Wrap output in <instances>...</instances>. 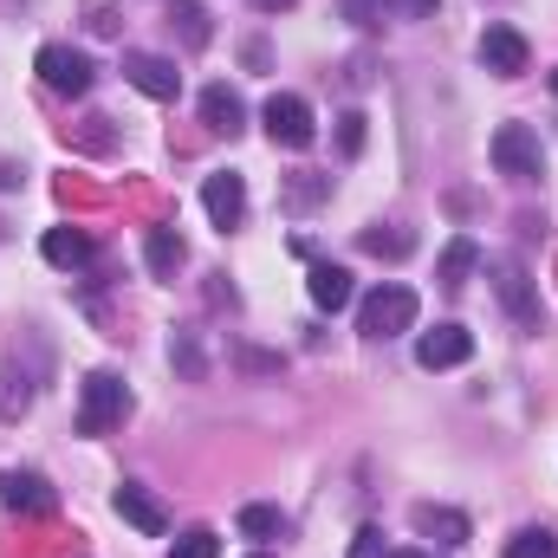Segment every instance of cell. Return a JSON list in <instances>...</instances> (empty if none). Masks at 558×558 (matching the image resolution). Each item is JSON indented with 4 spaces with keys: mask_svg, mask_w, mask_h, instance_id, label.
I'll return each mask as SVG.
<instances>
[{
    "mask_svg": "<svg viewBox=\"0 0 558 558\" xmlns=\"http://www.w3.org/2000/svg\"><path fill=\"white\" fill-rule=\"evenodd\" d=\"M131 416V390L118 371H92L78 390V435H111L118 422Z\"/></svg>",
    "mask_w": 558,
    "mask_h": 558,
    "instance_id": "1",
    "label": "cell"
},
{
    "mask_svg": "<svg viewBox=\"0 0 558 558\" xmlns=\"http://www.w3.org/2000/svg\"><path fill=\"white\" fill-rule=\"evenodd\" d=\"M338 149H344V156L364 149V111H344V118H338Z\"/></svg>",
    "mask_w": 558,
    "mask_h": 558,
    "instance_id": "26",
    "label": "cell"
},
{
    "mask_svg": "<svg viewBox=\"0 0 558 558\" xmlns=\"http://www.w3.org/2000/svg\"><path fill=\"white\" fill-rule=\"evenodd\" d=\"M325 189H331V175H292V182H286V202H292V208H312Z\"/></svg>",
    "mask_w": 558,
    "mask_h": 558,
    "instance_id": "25",
    "label": "cell"
},
{
    "mask_svg": "<svg viewBox=\"0 0 558 558\" xmlns=\"http://www.w3.org/2000/svg\"><path fill=\"white\" fill-rule=\"evenodd\" d=\"M254 7H267V13H286V7H292V0H254Z\"/></svg>",
    "mask_w": 558,
    "mask_h": 558,
    "instance_id": "29",
    "label": "cell"
},
{
    "mask_svg": "<svg viewBox=\"0 0 558 558\" xmlns=\"http://www.w3.org/2000/svg\"><path fill=\"white\" fill-rule=\"evenodd\" d=\"M111 507H118L137 533H149V539H162V533H169V513L156 507V494H149V487H137V481H124V487L111 494Z\"/></svg>",
    "mask_w": 558,
    "mask_h": 558,
    "instance_id": "12",
    "label": "cell"
},
{
    "mask_svg": "<svg viewBox=\"0 0 558 558\" xmlns=\"http://www.w3.org/2000/svg\"><path fill=\"white\" fill-rule=\"evenodd\" d=\"M169 364H175L189 384H202V377H208V364H202V344H195L189 331H175V338H169Z\"/></svg>",
    "mask_w": 558,
    "mask_h": 558,
    "instance_id": "21",
    "label": "cell"
},
{
    "mask_svg": "<svg viewBox=\"0 0 558 558\" xmlns=\"http://www.w3.org/2000/svg\"><path fill=\"white\" fill-rule=\"evenodd\" d=\"M344 558H390V546H384V533H377V526H364V533L351 539V553H344Z\"/></svg>",
    "mask_w": 558,
    "mask_h": 558,
    "instance_id": "28",
    "label": "cell"
},
{
    "mask_svg": "<svg viewBox=\"0 0 558 558\" xmlns=\"http://www.w3.org/2000/svg\"><path fill=\"white\" fill-rule=\"evenodd\" d=\"M410 520H416V533L441 539V546H468V533H474V526H468V513H454V507H428V500H422Z\"/></svg>",
    "mask_w": 558,
    "mask_h": 558,
    "instance_id": "16",
    "label": "cell"
},
{
    "mask_svg": "<svg viewBox=\"0 0 558 558\" xmlns=\"http://www.w3.org/2000/svg\"><path fill=\"white\" fill-rule=\"evenodd\" d=\"M487 156H494V169H500V175H513V182H539V175H546L539 131H526V124H500L494 143H487Z\"/></svg>",
    "mask_w": 558,
    "mask_h": 558,
    "instance_id": "3",
    "label": "cell"
},
{
    "mask_svg": "<svg viewBox=\"0 0 558 558\" xmlns=\"http://www.w3.org/2000/svg\"><path fill=\"white\" fill-rule=\"evenodd\" d=\"M169 558H221V539H215L208 526H195V533H182V539H175V553H169Z\"/></svg>",
    "mask_w": 558,
    "mask_h": 558,
    "instance_id": "24",
    "label": "cell"
},
{
    "mask_svg": "<svg viewBox=\"0 0 558 558\" xmlns=\"http://www.w3.org/2000/svg\"><path fill=\"white\" fill-rule=\"evenodd\" d=\"M305 292H312L318 312H344V305H351V274L331 267V260H318V267L305 274Z\"/></svg>",
    "mask_w": 558,
    "mask_h": 558,
    "instance_id": "15",
    "label": "cell"
},
{
    "mask_svg": "<svg viewBox=\"0 0 558 558\" xmlns=\"http://www.w3.org/2000/svg\"><path fill=\"white\" fill-rule=\"evenodd\" d=\"M553 98H558V72H553Z\"/></svg>",
    "mask_w": 558,
    "mask_h": 558,
    "instance_id": "31",
    "label": "cell"
},
{
    "mask_svg": "<svg viewBox=\"0 0 558 558\" xmlns=\"http://www.w3.org/2000/svg\"><path fill=\"white\" fill-rule=\"evenodd\" d=\"M507 558H558V533H546V526H526V533H513Z\"/></svg>",
    "mask_w": 558,
    "mask_h": 558,
    "instance_id": "23",
    "label": "cell"
},
{
    "mask_svg": "<svg viewBox=\"0 0 558 558\" xmlns=\"http://www.w3.org/2000/svg\"><path fill=\"white\" fill-rule=\"evenodd\" d=\"M0 500H7L13 513H52V507H59V494L46 487V474H20V468L0 474Z\"/></svg>",
    "mask_w": 558,
    "mask_h": 558,
    "instance_id": "11",
    "label": "cell"
},
{
    "mask_svg": "<svg viewBox=\"0 0 558 558\" xmlns=\"http://www.w3.org/2000/svg\"><path fill=\"white\" fill-rule=\"evenodd\" d=\"M435 7H441V0H344V13L364 20V26H377V20H390V13H397V20H428Z\"/></svg>",
    "mask_w": 558,
    "mask_h": 558,
    "instance_id": "17",
    "label": "cell"
},
{
    "mask_svg": "<svg viewBox=\"0 0 558 558\" xmlns=\"http://www.w3.org/2000/svg\"><path fill=\"white\" fill-rule=\"evenodd\" d=\"M474 267H481V247H474V241L461 234V241H448V254H441V267H435V279H441V286L454 292V286H468V274H474Z\"/></svg>",
    "mask_w": 558,
    "mask_h": 558,
    "instance_id": "19",
    "label": "cell"
},
{
    "mask_svg": "<svg viewBox=\"0 0 558 558\" xmlns=\"http://www.w3.org/2000/svg\"><path fill=\"white\" fill-rule=\"evenodd\" d=\"M254 558H267V553H254Z\"/></svg>",
    "mask_w": 558,
    "mask_h": 558,
    "instance_id": "32",
    "label": "cell"
},
{
    "mask_svg": "<svg viewBox=\"0 0 558 558\" xmlns=\"http://www.w3.org/2000/svg\"><path fill=\"white\" fill-rule=\"evenodd\" d=\"M202 124H208L215 137H241V131H247V105H241V92L208 85V92H202Z\"/></svg>",
    "mask_w": 558,
    "mask_h": 558,
    "instance_id": "13",
    "label": "cell"
},
{
    "mask_svg": "<svg viewBox=\"0 0 558 558\" xmlns=\"http://www.w3.org/2000/svg\"><path fill=\"white\" fill-rule=\"evenodd\" d=\"M260 124H267V137L279 149H312V137H318V118H312V105L299 92H274L267 111H260Z\"/></svg>",
    "mask_w": 558,
    "mask_h": 558,
    "instance_id": "4",
    "label": "cell"
},
{
    "mask_svg": "<svg viewBox=\"0 0 558 558\" xmlns=\"http://www.w3.org/2000/svg\"><path fill=\"white\" fill-rule=\"evenodd\" d=\"M390 558H428V553H390Z\"/></svg>",
    "mask_w": 558,
    "mask_h": 558,
    "instance_id": "30",
    "label": "cell"
},
{
    "mask_svg": "<svg viewBox=\"0 0 558 558\" xmlns=\"http://www.w3.org/2000/svg\"><path fill=\"white\" fill-rule=\"evenodd\" d=\"M124 78L137 85L143 98H156V105H169V98L182 92V72H175V59H162V52H124Z\"/></svg>",
    "mask_w": 558,
    "mask_h": 558,
    "instance_id": "9",
    "label": "cell"
},
{
    "mask_svg": "<svg viewBox=\"0 0 558 558\" xmlns=\"http://www.w3.org/2000/svg\"><path fill=\"white\" fill-rule=\"evenodd\" d=\"M468 357H474V331H468V325H435V331L416 338L422 371H454V364H468Z\"/></svg>",
    "mask_w": 558,
    "mask_h": 558,
    "instance_id": "8",
    "label": "cell"
},
{
    "mask_svg": "<svg viewBox=\"0 0 558 558\" xmlns=\"http://www.w3.org/2000/svg\"><path fill=\"white\" fill-rule=\"evenodd\" d=\"M169 26L182 33V46H208V7L202 0H169Z\"/></svg>",
    "mask_w": 558,
    "mask_h": 558,
    "instance_id": "20",
    "label": "cell"
},
{
    "mask_svg": "<svg viewBox=\"0 0 558 558\" xmlns=\"http://www.w3.org/2000/svg\"><path fill=\"white\" fill-rule=\"evenodd\" d=\"M143 260H149V274H156V279H175V267L189 260V247H182V234H175V228H149Z\"/></svg>",
    "mask_w": 558,
    "mask_h": 558,
    "instance_id": "18",
    "label": "cell"
},
{
    "mask_svg": "<svg viewBox=\"0 0 558 558\" xmlns=\"http://www.w3.org/2000/svg\"><path fill=\"white\" fill-rule=\"evenodd\" d=\"M526 59H533V52H526V39H520L513 26H487V33H481V65H487L494 78H520Z\"/></svg>",
    "mask_w": 558,
    "mask_h": 558,
    "instance_id": "10",
    "label": "cell"
},
{
    "mask_svg": "<svg viewBox=\"0 0 558 558\" xmlns=\"http://www.w3.org/2000/svg\"><path fill=\"white\" fill-rule=\"evenodd\" d=\"M39 254H46L52 267H85V260L98 254V241H92L85 228H46V241H39Z\"/></svg>",
    "mask_w": 558,
    "mask_h": 558,
    "instance_id": "14",
    "label": "cell"
},
{
    "mask_svg": "<svg viewBox=\"0 0 558 558\" xmlns=\"http://www.w3.org/2000/svg\"><path fill=\"white\" fill-rule=\"evenodd\" d=\"M202 208H208V221L228 234V228H241V215H247V182H241V169H215L208 182H202Z\"/></svg>",
    "mask_w": 558,
    "mask_h": 558,
    "instance_id": "7",
    "label": "cell"
},
{
    "mask_svg": "<svg viewBox=\"0 0 558 558\" xmlns=\"http://www.w3.org/2000/svg\"><path fill=\"white\" fill-rule=\"evenodd\" d=\"M364 254H410V234H357Z\"/></svg>",
    "mask_w": 558,
    "mask_h": 558,
    "instance_id": "27",
    "label": "cell"
},
{
    "mask_svg": "<svg viewBox=\"0 0 558 558\" xmlns=\"http://www.w3.org/2000/svg\"><path fill=\"white\" fill-rule=\"evenodd\" d=\"M487 274H494V292H500V305L513 312V325H539V292H533V274H526V260H513V254H500V260H487Z\"/></svg>",
    "mask_w": 558,
    "mask_h": 558,
    "instance_id": "6",
    "label": "cell"
},
{
    "mask_svg": "<svg viewBox=\"0 0 558 558\" xmlns=\"http://www.w3.org/2000/svg\"><path fill=\"white\" fill-rule=\"evenodd\" d=\"M241 533H247V539H279L286 520H279V507H260V500H254V507H241Z\"/></svg>",
    "mask_w": 558,
    "mask_h": 558,
    "instance_id": "22",
    "label": "cell"
},
{
    "mask_svg": "<svg viewBox=\"0 0 558 558\" xmlns=\"http://www.w3.org/2000/svg\"><path fill=\"white\" fill-rule=\"evenodd\" d=\"M410 325H416V292L397 286V279H384V286L357 305V331H364V338H397V331H410Z\"/></svg>",
    "mask_w": 558,
    "mask_h": 558,
    "instance_id": "2",
    "label": "cell"
},
{
    "mask_svg": "<svg viewBox=\"0 0 558 558\" xmlns=\"http://www.w3.org/2000/svg\"><path fill=\"white\" fill-rule=\"evenodd\" d=\"M33 72H39V85L46 92H59V98H85L92 92V59L85 52H72V46H39V59H33Z\"/></svg>",
    "mask_w": 558,
    "mask_h": 558,
    "instance_id": "5",
    "label": "cell"
}]
</instances>
